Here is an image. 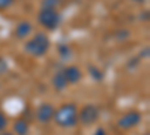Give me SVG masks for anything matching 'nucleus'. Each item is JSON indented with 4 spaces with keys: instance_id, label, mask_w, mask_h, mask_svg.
<instances>
[{
    "instance_id": "1",
    "label": "nucleus",
    "mask_w": 150,
    "mask_h": 135,
    "mask_svg": "<svg viewBox=\"0 0 150 135\" xmlns=\"http://www.w3.org/2000/svg\"><path fill=\"white\" fill-rule=\"evenodd\" d=\"M53 119L60 128H72L78 122V110L74 104H63L54 111Z\"/></svg>"
},
{
    "instance_id": "2",
    "label": "nucleus",
    "mask_w": 150,
    "mask_h": 135,
    "mask_svg": "<svg viewBox=\"0 0 150 135\" xmlns=\"http://www.w3.org/2000/svg\"><path fill=\"white\" fill-rule=\"evenodd\" d=\"M50 48V39L45 33H36L33 38L24 45V51L29 53L33 57L44 56Z\"/></svg>"
},
{
    "instance_id": "3",
    "label": "nucleus",
    "mask_w": 150,
    "mask_h": 135,
    "mask_svg": "<svg viewBox=\"0 0 150 135\" xmlns=\"http://www.w3.org/2000/svg\"><path fill=\"white\" fill-rule=\"evenodd\" d=\"M38 20H39L41 26H44L48 30H54L60 24V14L56 9H45L41 8L39 14H38Z\"/></svg>"
},
{
    "instance_id": "4",
    "label": "nucleus",
    "mask_w": 150,
    "mask_h": 135,
    "mask_svg": "<svg viewBox=\"0 0 150 135\" xmlns=\"http://www.w3.org/2000/svg\"><path fill=\"white\" fill-rule=\"evenodd\" d=\"M99 117V110L93 104H87L78 113V120L83 125H93Z\"/></svg>"
},
{
    "instance_id": "5",
    "label": "nucleus",
    "mask_w": 150,
    "mask_h": 135,
    "mask_svg": "<svg viewBox=\"0 0 150 135\" xmlns=\"http://www.w3.org/2000/svg\"><path fill=\"white\" fill-rule=\"evenodd\" d=\"M141 122V114L138 111H129L126 114H123L119 120H117V126L120 129H125V131H128L134 126H137Z\"/></svg>"
},
{
    "instance_id": "6",
    "label": "nucleus",
    "mask_w": 150,
    "mask_h": 135,
    "mask_svg": "<svg viewBox=\"0 0 150 135\" xmlns=\"http://www.w3.org/2000/svg\"><path fill=\"white\" fill-rule=\"evenodd\" d=\"M54 107L51 104H42L36 111V119L41 122V123H48V122L53 120V116H54Z\"/></svg>"
},
{
    "instance_id": "7",
    "label": "nucleus",
    "mask_w": 150,
    "mask_h": 135,
    "mask_svg": "<svg viewBox=\"0 0 150 135\" xmlns=\"http://www.w3.org/2000/svg\"><path fill=\"white\" fill-rule=\"evenodd\" d=\"M62 72H63L68 84H75L81 80V71L77 66H68L65 69H62Z\"/></svg>"
},
{
    "instance_id": "8",
    "label": "nucleus",
    "mask_w": 150,
    "mask_h": 135,
    "mask_svg": "<svg viewBox=\"0 0 150 135\" xmlns=\"http://www.w3.org/2000/svg\"><path fill=\"white\" fill-rule=\"evenodd\" d=\"M30 32H32V24L29 21H21L15 27V36L18 39H23V38H26V36H29Z\"/></svg>"
},
{
    "instance_id": "9",
    "label": "nucleus",
    "mask_w": 150,
    "mask_h": 135,
    "mask_svg": "<svg viewBox=\"0 0 150 135\" xmlns=\"http://www.w3.org/2000/svg\"><path fill=\"white\" fill-rule=\"evenodd\" d=\"M53 86H54L56 90H63V89H66L68 86H69L62 71H59L56 75H54V78H53Z\"/></svg>"
},
{
    "instance_id": "10",
    "label": "nucleus",
    "mask_w": 150,
    "mask_h": 135,
    "mask_svg": "<svg viewBox=\"0 0 150 135\" xmlns=\"http://www.w3.org/2000/svg\"><path fill=\"white\" fill-rule=\"evenodd\" d=\"M14 132L17 135H27L29 134V125H27V122H24L23 119L17 120L15 123H14Z\"/></svg>"
},
{
    "instance_id": "11",
    "label": "nucleus",
    "mask_w": 150,
    "mask_h": 135,
    "mask_svg": "<svg viewBox=\"0 0 150 135\" xmlns=\"http://www.w3.org/2000/svg\"><path fill=\"white\" fill-rule=\"evenodd\" d=\"M62 5V0H42L41 2V8H45V9H56Z\"/></svg>"
},
{
    "instance_id": "12",
    "label": "nucleus",
    "mask_w": 150,
    "mask_h": 135,
    "mask_svg": "<svg viewBox=\"0 0 150 135\" xmlns=\"http://www.w3.org/2000/svg\"><path fill=\"white\" fill-rule=\"evenodd\" d=\"M6 126H8V120H6V117H5L3 113H0V134L5 131Z\"/></svg>"
},
{
    "instance_id": "13",
    "label": "nucleus",
    "mask_w": 150,
    "mask_h": 135,
    "mask_svg": "<svg viewBox=\"0 0 150 135\" xmlns=\"http://www.w3.org/2000/svg\"><path fill=\"white\" fill-rule=\"evenodd\" d=\"M12 3H14V0H0V11L8 9Z\"/></svg>"
},
{
    "instance_id": "14",
    "label": "nucleus",
    "mask_w": 150,
    "mask_h": 135,
    "mask_svg": "<svg viewBox=\"0 0 150 135\" xmlns=\"http://www.w3.org/2000/svg\"><path fill=\"white\" fill-rule=\"evenodd\" d=\"M59 53L63 57H69V47H59Z\"/></svg>"
},
{
    "instance_id": "15",
    "label": "nucleus",
    "mask_w": 150,
    "mask_h": 135,
    "mask_svg": "<svg viewBox=\"0 0 150 135\" xmlns=\"http://www.w3.org/2000/svg\"><path fill=\"white\" fill-rule=\"evenodd\" d=\"M93 135H108V134L105 132V129H104V128H99V129H96V132H95Z\"/></svg>"
},
{
    "instance_id": "16",
    "label": "nucleus",
    "mask_w": 150,
    "mask_h": 135,
    "mask_svg": "<svg viewBox=\"0 0 150 135\" xmlns=\"http://www.w3.org/2000/svg\"><path fill=\"white\" fill-rule=\"evenodd\" d=\"M0 135H12V134H11V132H2Z\"/></svg>"
},
{
    "instance_id": "17",
    "label": "nucleus",
    "mask_w": 150,
    "mask_h": 135,
    "mask_svg": "<svg viewBox=\"0 0 150 135\" xmlns=\"http://www.w3.org/2000/svg\"><path fill=\"white\" fill-rule=\"evenodd\" d=\"M132 2H137V3H141V2H144V0H132Z\"/></svg>"
},
{
    "instance_id": "18",
    "label": "nucleus",
    "mask_w": 150,
    "mask_h": 135,
    "mask_svg": "<svg viewBox=\"0 0 150 135\" xmlns=\"http://www.w3.org/2000/svg\"><path fill=\"white\" fill-rule=\"evenodd\" d=\"M146 135H149V134H146Z\"/></svg>"
}]
</instances>
